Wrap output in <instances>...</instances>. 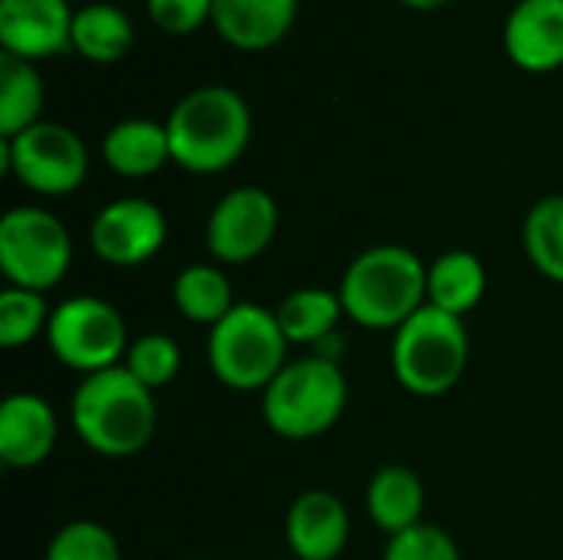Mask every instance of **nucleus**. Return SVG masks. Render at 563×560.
Returning <instances> with one entry per match:
<instances>
[{
	"label": "nucleus",
	"instance_id": "nucleus-15",
	"mask_svg": "<svg viewBox=\"0 0 563 560\" xmlns=\"http://www.w3.org/2000/svg\"><path fill=\"white\" fill-rule=\"evenodd\" d=\"M59 439L56 409L40 393H10L0 403V462L7 469L43 465Z\"/></svg>",
	"mask_w": 563,
	"mask_h": 560
},
{
	"label": "nucleus",
	"instance_id": "nucleus-23",
	"mask_svg": "<svg viewBox=\"0 0 563 560\" xmlns=\"http://www.w3.org/2000/svg\"><path fill=\"white\" fill-rule=\"evenodd\" d=\"M46 86L33 63L0 53V139H13L43 116Z\"/></svg>",
	"mask_w": 563,
	"mask_h": 560
},
{
	"label": "nucleus",
	"instance_id": "nucleus-30",
	"mask_svg": "<svg viewBox=\"0 0 563 560\" xmlns=\"http://www.w3.org/2000/svg\"><path fill=\"white\" fill-rule=\"evenodd\" d=\"M399 3L409 7V10H439V7H445L452 0H399Z\"/></svg>",
	"mask_w": 563,
	"mask_h": 560
},
{
	"label": "nucleus",
	"instance_id": "nucleus-2",
	"mask_svg": "<svg viewBox=\"0 0 563 560\" xmlns=\"http://www.w3.org/2000/svg\"><path fill=\"white\" fill-rule=\"evenodd\" d=\"M168 145L172 162L191 175H218L231 168L251 142V106L247 99L221 83L198 86L185 92L168 119Z\"/></svg>",
	"mask_w": 563,
	"mask_h": 560
},
{
	"label": "nucleus",
	"instance_id": "nucleus-27",
	"mask_svg": "<svg viewBox=\"0 0 563 560\" xmlns=\"http://www.w3.org/2000/svg\"><path fill=\"white\" fill-rule=\"evenodd\" d=\"M43 560H122V548L102 521L76 518L49 538Z\"/></svg>",
	"mask_w": 563,
	"mask_h": 560
},
{
	"label": "nucleus",
	"instance_id": "nucleus-4",
	"mask_svg": "<svg viewBox=\"0 0 563 560\" xmlns=\"http://www.w3.org/2000/svg\"><path fill=\"white\" fill-rule=\"evenodd\" d=\"M350 403V386L336 360L320 353L290 360L261 393L267 429L287 442H307L330 432Z\"/></svg>",
	"mask_w": 563,
	"mask_h": 560
},
{
	"label": "nucleus",
	"instance_id": "nucleus-11",
	"mask_svg": "<svg viewBox=\"0 0 563 560\" xmlns=\"http://www.w3.org/2000/svg\"><path fill=\"white\" fill-rule=\"evenodd\" d=\"M165 241L168 218L142 195H125L102 205L89 224V248L109 267H142L165 248Z\"/></svg>",
	"mask_w": 563,
	"mask_h": 560
},
{
	"label": "nucleus",
	"instance_id": "nucleus-10",
	"mask_svg": "<svg viewBox=\"0 0 563 560\" xmlns=\"http://www.w3.org/2000/svg\"><path fill=\"white\" fill-rule=\"evenodd\" d=\"M280 208L261 185H238L224 191L205 221V248L214 264L241 267L257 261L277 238Z\"/></svg>",
	"mask_w": 563,
	"mask_h": 560
},
{
	"label": "nucleus",
	"instance_id": "nucleus-22",
	"mask_svg": "<svg viewBox=\"0 0 563 560\" xmlns=\"http://www.w3.org/2000/svg\"><path fill=\"white\" fill-rule=\"evenodd\" d=\"M73 53L89 63H115L135 46V23L119 3H86L73 17Z\"/></svg>",
	"mask_w": 563,
	"mask_h": 560
},
{
	"label": "nucleus",
	"instance_id": "nucleus-6",
	"mask_svg": "<svg viewBox=\"0 0 563 560\" xmlns=\"http://www.w3.org/2000/svg\"><path fill=\"white\" fill-rule=\"evenodd\" d=\"M287 347L274 310L238 300L234 310L208 330V366L214 380L234 393H264L290 363Z\"/></svg>",
	"mask_w": 563,
	"mask_h": 560
},
{
	"label": "nucleus",
	"instance_id": "nucleus-7",
	"mask_svg": "<svg viewBox=\"0 0 563 560\" xmlns=\"http://www.w3.org/2000/svg\"><path fill=\"white\" fill-rule=\"evenodd\" d=\"M73 267V238L66 224L40 208L16 205L0 218V274L10 287L49 294Z\"/></svg>",
	"mask_w": 563,
	"mask_h": 560
},
{
	"label": "nucleus",
	"instance_id": "nucleus-25",
	"mask_svg": "<svg viewBox=\"0 0 563 560\" xmlns=\"http://www.w3.org/2000/svg\"><path fill=\"white\" fill-rule=\"evenodd\" d=\"M49 317H53V307L46 294L7 284L0 290V347L20 350L33 343L36 337H46Z\"/></svg>",
	"mask_w": 563,
	"mask_h": 560
},
{
	"label": "nucleus",
	"instance_id": "nucleus-3",
	"mask_svg": "<svg viewBox=\"0 0 563 560\" xmlns=\"http://www.w3.org/2000/svg\"><path fill=\"white\" fill-rule=\"evenodd\" d=\"M429 264L406 244H373L350 261L340 277L346 320L363 330L396 333L429 304Z\"/></svg>",
	"mask_w": 563,
	"mask_h": 560
},
{
	"label": "nucleus",
	"instance_id": "nucleus-9",
	"mask_svg": "<svg viewBox=\"0 0 563 560\" xmlns=\"http://www.w3.org/2000/svg\"><path fill=\"white\" fill-rule=\"evenodd\" d=\"M0 165L43 198L73 195L89 175L86 142L63 122L40 119L13 139H0Z\"/></svg>",
	"mask_w": 563,
	"mask_h": 560
},
{
	"label": "nucleus",
	"instance_id": "nucleus-28",
	"mask_svg": "<svg viewBox=\"0 0 563 560\" xmlns=\"http://www.w3.org/2000/svg\"><path fill=\"white\" fill-rule=\"evenodd\" d=\"M383 560H462V551L445 528L422 521L396 538H386Z\"/></svg>",
	"mask_w": 563,
	"mask_h": 560
},
{
	"label": "nucleus",
	"instance_id": "nucleus-29",
	"mask_svg": "<svg viewBox=\"0 0 563 560\" xmlns=\"http://www.w3.org/2000/svg\"><path fill=\"white\" fill-rule=\"evenodd\" d=\"M211 3L214 0H145V13L165 33L185 36L211 23Z\"/></svg>",
	"mask_w": 563,
	"mask_h": 560
},
{
	"label": "nucleus",
	"instance_id": "nucleus-17",
	"mask_svg": "<svg viewBox=\"0 0 563 560\" xmlns=\"http://www.w3.org/2000/svg\"><path fill=\"white\" fill-rule=\"evenodd\" d=\"M102 162L119 178H148V175L162 172L172 162L165 122H155L145 116L119 119L102 135Z\"/></svg>",
	"mask_w": 563,
	"mask_h": 560
},
{
	"label": "nucleus",
	"instance_id": "nucleus-18",
	"mask_svg": "<svg viewBox=\"0 0 563 560\" xmlns=\"http://www.w3.org/2000/svg\"><path fill=\"white\" fill-rule=\"evenodd\" d=\"M426 512V485L409 465H383L366 485V515L386 535L396 538L416 525H422Z\"/></svg>",
	"mask_w": 563,
	"mask_h": 560
},
{
	"label": "nucleus",
	"instance_id": "nucleus-13",
	"mask_svg": "<svg viewBox=\"0 0 563 560\" xmlns=\"http://www.w3.org/2000/svg\"><path fill=\"white\" fill-rule=\"evenodd\" d=\"M508 59L534 76L563 66V0H518L501 30Z\"/></svg>",
	"mask_w": 563,
	"mask_h": 560
},
{
	"label": "nucleus",
	"instance_id": "nucleus-8",
	"mask_svg": "<svg viewBox=\"0 0 563 560\" xmlns=\"http://www.w3.org/2000/svg\"><path fill=\"white\" fill-rule=\"evenodd\" d=\"M129 343L125 317L96 294H79L53 307L46 347L66 370L79 376L122 366Z\"/></svg>",
	"mask_w": 563,
	"mask_h": 560
},
{
	"label": "nucleus",
	"instance_id": "nucleus-21",
	"mask_svg": "<svg viewBox=\"0 0 563 560\" xmlns=\"http://www.w3.org/2000/svg\"><path fill=\"white\" fill-rule=\"evenodd\" d=\"M274 314L287 343L313 347V350L327 343L336 333L340 320L346 317L340 290H327V287H297L277 304Z\"/></svg>",
	"mask_w": 563,
	"mask_h": 560
},
{
	"label": "nucleus",
	"instance_id": "nucleus-12",
	"mask_svg": "<svg viewBox=\"0 0 563 560\" xmlns=\"http://www.w3.org/2000/svg\"><path fill=\"white\" fill-rule=\"evenodd\" d=\"M69 0H0V46L3 53L36 63L73 50Z\"/></svg>",
	"mask_w": 563,
	"mask_h": 560
},
{
	"label": "nucleus",
	"instance_id": "nucleus-5",
	"mask_svg": "<svg viewBox=\"0 0 563 560\" xmlns=\"http://www.w3.org/2000/svg\"><path fill=\"white\" fill-rule=\"evenodd\" d=\"M472 340L462 317L445 314L432 304L416 310L393 333V376L412 396L435 399L455 389L468 370Z\"/></svg>",
	"mask_w": 563,
	"mask_h": 560
},
{
	"label": "nucleus",
	"instance_id": "nucleus-20",
	"mask_svg": "<svg viewBox=\"0 0 563 560\" xmlns=\"http://www.w3.org/2000/svg\"><path fill=\"white\" fill-rule=\"evenodd\" d=\"M172 304L188 323L211 330L214 323H221L234 310L238 300H234V287H231V277L224 274V267L198 261V264H188L185 271L175 274Z\"/></svg>",
	"mask_w": 563,
	"mask_h": 560
},
{
	"label": "nucleus",
	"instance_id": "nucleus-16",
	"mask_svg": "<svg viewBox=\"0 0 563 560\" xmlns=\"http://www.w3.org/2000/svg\"><path fill=\"white\" fill-rule=\"evenodd\" d=\"M300 0H214L211 26L241 53H264L284 43L297 23Z\"/></svg>",
	"mask_w": 563,
	"mask_h": 560
},
{
	"label": "nucleus",
	"instance_id": "nucleus-1",
	"mask_svg": "<svg viewBox=\"0 0 563 560\" xmlns=\"http://www.w3.org/2000/svg\"><path fill=\"white\" fill-rule=\"evenodd\" d=\"M69 426L102 459L139 455L158 429V403L125 366L79 376L69 399Z\"/></svg>",
	"mask_w": 563,
	"mask_h": 560
},
{
	"label": "nucleus",
	"instance_id": "nucleus-26",
	"mask_svg": "<svg viewBox=\"0 0 563 560\" xmlns=\"http://www.w3.org/2000/svg\"><path fill=\"white\" fill-rule=\"evenodd\" d=\"M122 366L152 393L175 383V376L181 373V347L175 337L168 333H142L129 343Z\"/></svg>",
	"mask_w": 563,
	"mask_h": 560
},
{
	"label": "nucleus",
	"instance_id": "nucleus-24",
	"mask_svg": "<svg viewBox=\"0 0 563 560\" xmlns=\"http://www.w3.org/2000/svg\"><path fill=\"white\" fill-rule=\"evenodd\" d=\"M521 241L534 271L554 284H563V195L534 201L525 218Z\"/></svg>",
	"mask_w": 563,
	"mask_h": 560
},
{
	"label": "nucleus",
	"instance_id": "nucleus-14",
	"mask_svg": "<svg viewBox=\"0 0 563 560\" xmlns=\"http://www.w3.org/2000/svg\"><path fill=\"white\" fill-rule=\"evenodd\" d=\"M284 538L300 560H336L350 545V512L333 492L310 488L287 508Z\"/></svg>",
	"mask_w": 563,
	"mask_h": 560
},
{
	"label": "nucleus",
	"instance_id": "nucleus-19",
	"mask_svg": "<svg viewBox=\"0 0 563 560\" xmlns=\"http://www.w3.org/2000/svg\"><path fill=\"white\" fill-rule=\"evenodd\" d=\"M485 290H488V271L475 251L455 248V251L439 254L429 264L426 294H429V304L445 314H455L465 320L485 300Z\"/></svg>",
	"mask_w": 563,
	"mask_h": 560
}]
</instances>
